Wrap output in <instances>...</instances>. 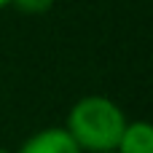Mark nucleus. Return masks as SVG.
<instances>
[{"label": "nucleus", "instance_id": "obj_1", "mask_svg": "<svg viewBox=\"0 0 153 153\" xmlns=\"http://www.w3.org/2000/svg\"><path fill=\"white\" fill-rule=\"evenodd\" d=\"M124 126H126L124 110L113 100L91 94L70 108L65 132L83 153H108L116 151Z\"/></svg>", "mask_w": 153, "mask_h": 153}, {"label": "nucleus", "instance_id": "obj_2", "mask_svg": "<svg viewBox=\"0 0 153 153\" xmlns=\"http://www.w3.org/2000/svg\"><path fill=\"white\" fill-rule=\"evenodd\" d=\"M16 153H83V151L73 143V137L65 132V126H48V129H40L32 137H27Z\"/></svg>", "mask_w": 153, "mask_h": 153}, {"label": "nucleus", "instance_id": "obj_3", "mask_svg": "<svg viewBox=\"0 0 153 153\" xmlns=\"http://www.w3.org/2000/svg\"><path fill=\"white\" fill-rule=\"evenodd\" d=\"M116 153H153V129L148 121H126Z\"/></svg>", "mask_w": 153, "mask_h": 153}, {"label": "nucleus", "instance_id": "obj_4", "mask_svg": "<svg viewBox=\"0 0 153 153\" xmlns=\"http://www.w3.org/2000/svg\"><path fill=\"white\" fill-rule=\"evenodd\" d=\"M11 5L22 13H30V16H38V13H46L51 11L54 0H11Z\"/></svg>", "mask_w": 153, "mask_h": 153}, {"label": "nucleus", "instance_id": "obj_5", "mask_svg": "<svg viewBox=\"0 0 153 153\" xmlns=\"http://www.w3.org/2000/svg\"><path fill=\"white\" fill-rule=\"evenodd\" d=\"M8 5H11V0H0V11H3V8H8Z\"/></svg>", "mask_w": 153, "mask_h": 153}, {"label": "nucleus", "instance_id": "obj_6", "mask_svg": "<svg viewBox=\"0 0 153 153\" xmlns=\"http://www.w3.org/2000/svg\"><path fill=\"white\" fill-rule=\"evenodd\" d=\"M0 153H8V151H5V148H0Z\"/></svg>", "mask_w": 153, "mask_h": 153}, {"label": "nucleus", "instance_id": "obj_7", "mask_svg": "<svg viewBox=\"0 0 153 153\" xmlns=\"http://www.w3.org/2000/svg\"><path fill=\"white\" fill-rule=\"evenodd\" d=\"M108 153H116V151H108Z\"/></svg>", "mask_w": 153, "mask_h": 153}]
</instances>
